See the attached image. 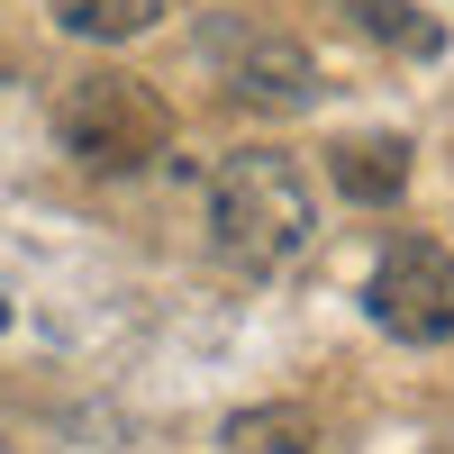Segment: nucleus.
Instances as JSON below:
<instances>
[{"label":"nucleus","mask_w":454,"mask_h":454,"mask_svg":"<svg viewBox=\"0 0 454 454\" xmlns=\"http://www.w3.org/2000/svg\"><path fill=\"white\" fill-rule=\"evenodd\" d=\"M327 182H336L355 209H391V200L409 192V145H400V137H346V145L327 155Z\"/></svg>","instance_id":"nucleus-5"},{"label":"nucleus","mask_w":454,"mask_h":454,"mask_svg":"<svg viewBox=\"0 0 454 454\" xmlns=\"http://www.w3.org/2000/svg\"><path fill=\"white\" fill-rule=\"evenodd\" d=\"M0 327H10V309H0Z\"/></svg>","instance_id":"nucleus-9"},{"label":"nucleus","mask_w":454,"mask_h":454,"mask_svg":"<svg viewBox=\"0 0 454 454\" xmlns=\"http://www.w3.org/2000/svg\"><path fill=\"white\" fill-rule=\"evenodd\" d=\"M227 445L237 454H318V427H309V409H246L227 427Z\"/></svg>","instance_id":"nucleus-8"},{"label":"nucleus","mask_w":454,"mask_h":454,"mask_svg":"<svg viewBox=\"0 0 454 454\" xmlns=\"http://www.w3.org/2000/svg\"><path fill=\"white\" fill-rule=\"evenodd\" d=\"M55 145L82 173L100 182H119V173H145V164H164V145H173V109L155 82H137V73H73V82L55 91Z\"/></svg>","instance_id":"nucleus-2"},{"label":"nucleus","mask_w":454,"mask_h":454,"mask_svg":"<svg viewBox=\"0 0 454 454\" xmlns=\"http://www.w3.org/2000/svg\"><path fill=\"white\" fill-rule=\"evenodd\" d=\"M346 19L391 55H445V27L419 10V0H346Z\"/></svg>","instance_id":"nucleus-7"},{"label":"nucleus","mask_w":454,"mask_h":454,"mask_svg":"<svg viewBox=\"0 0 454 454\" xmlns=\"http://www.w3.org/2000/svg\"><path fill=\"white\" fill-rule=\"evenodd\" d=\"M46 19L64 36H82V46H128L164 19V0H46Z\"/></svg>","instance_id":"nucleus-6"},{"label":"nucleus","mask_w":454,"mask_h":454,"mask_svg":"<svg viewBox=\"0 0 454 454\" xmlns=\"http://www.w3.org/2000/svg\"><path fill=\"white\" fill-rule=\"evenodd\" d=\"M200 55L246 109H309L318 100V55L282 27H254V19H209L200 27Z\"/></svg>","instance_id":"nucleus-3"},{"label":"nucleus","mask_w":454,"mask_h":454,"mask_svg":"<svg viewBox=\"0 0 454 454\" xmlns=\"http://www.w3.org/2000/svg\"><path fill=\"white\" fill-rule=\"evenodd\" d=\"M318 237V192L309 173H300V155H282V145H246V155H227L209 173V254L227 263V273H282V263H300Z\"/></svg>","instance_id":"nucleus-1"},{"label":"nucleus","mask_w":454,"mask_h":454,"mask_svg":"<svg viewBox=\"0 0 454 454\" xmlns=\"http://www.w3.org/2000/svg\"><path fill=\"white\" fill-rule=\"evenodd\" d=\"M364 309H372L382 336H400V346H445L454 336V254L436 237H400L382 263H372Z\"/></svg>","instance_id":"nucleus-4"}]
</instances>
